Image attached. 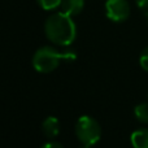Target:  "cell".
<instances>
[{
  "instance_id": "6da1fadb",
  "label": "cell",
  "mask_w": 148,
  "mask_h": 148,
  "mask_svg": "<svg viewBox=\"0 0 148 148\" xmlns=\"http://www.w3.org/2000/svg\"><path fill=\"white\" fill-rule=\"evenodd\" d=\"M44 33L49 42L56 46L68 47L77 36V27L73 18L64 12L51 14L44 23Z\"/></svg>"
},
{
  "instance_id": "7a4b0ae2",
  "label": "cell",
  "mask_w": 148,
  "mask_h": 148,
  "mask_svg": "<svg viewBox=\"0 0 148 148\" xmlns=\"http://www.w3.org/2000/svg\"><path fill=\"white\" fill-rule=\"evenodd\" d=\"M77 55L74 51H57L53 47H42L33 56V68L38 73H51L57 69L61 61H73Z\"/></svg>"
},
{
  "instance_id": "3957f363",
  "label": "cell",
  "mask_w": 148,
  "mask_h": 148,
  "mask_svg": "<svg viewBox=\"0 0 148 148\" xmlns=\"http://www.w3.org/2000/svg\"><path fill=\"white\" fill-rule=\"evenodd\" d=\"M75 135L82 144L95 146L101 138V126L91 116H81L75 122Z\"/></svg>"
},
{
  "instance_id": "277c9868",
  "label": "cell",
  "mask_w": 148,
  "mask_h": 148,
  "mask_svg": "<svg viewBox=\"0 0 148 148\" xmlns=\"http://www.w3.org/2000/svg\"><path fill=\"white\" fill-rule=\"evenodd\" d=\"M105 14L113 22H123L130 16V4L127 0H107Z\"/></svg>"
},
{
  "instance_id": "5b68a950",
  "label": "cell",
  "mask_w": 148,
  "mask_h": 148,
  "mask_svg": "<svg viewBox=\"0 0 148 148\" xmlns=\"http://www.w3.org/2000/svg\"><path fill=\"white\" fill-rule=\"evenodd\" d=\"M42 131L48 139L56 138L60 134V122L57 117H53V116L47 117L42 123Z\"/></svg>"
},
{
  "instance_id": "8992f818",
  "label": "cell",
  "mask_w": 148,
  "mask_h": 148,
  "mask_svg": "<svg viewBox=\"0 0 148 148\" xmlns=\"http://www.w3.org/2000/svg\"><path fill=\"white\" fill-rule=\"evenodd\" d=\"M84 8V0H62L61 12L66 13L70 17L78 16Z\"/></svg>"
},
{
  "instance_id": "52a82bcc",
  "label": "cell",
  "mask_w": 148,
  "mask_h": 148,
  "mask_svg": "<svg viewBox=\"0 0 148 148\" xmlns=\"http://www.w3.org/2000/svg\"><path fill=\"white\" fill-rule=\"evenodd\" d=\"M130 140L134 148H148V129H139L134 131Z\"/></svg>"
},
{
  "instance_id": "ba28073f",
  "label": "cell",
  "mask_w": 148,
  "mask_h": 148,
  "mask_svg": "<svg viewBox=\"0 0 148 148\" xmlns=\"http://www.w3.org/2000/svg\"><path fill=\"white\" fill-rule=\"evenodd\" d=\"M134 114L138 121L143 123H148V103H140L134 108Z\"/></svg>"
},
{
  "instance_id": "9c48e42d",
  "label": "cell",
  "mask_w": 148,
  "mask_h": 148,
  "mask_svg": "<svg viewBox=\"0 0 148 148\" xmlns=\"http://www.w3.org/2000/svg\"><path fill=\"white\" fill-rule=\"evenodd\" d=\"M39 7L44 10H53L56 8L61 7L62 0H36Z\"/></svg>"
},
{
  "instance_id": "30bf717a",
  "label": "cell",
  "mask_w": 148,
  "mask_h": 148,
  "mask_svg": "<svg viewBox=\"0 0 148 148\" xmlns=\"http://www.w3.org/2000/svg\"><path fill=\"white\" fill-rule=\"evenodd\" d=\"M139 64H140V66L143 68V70L148 72V47L142 52L140 57H139Z\"/></svg>"
},
{
  "instance_id": "8fae6325",
  "label": "cell",
  "mask_w": 148,
  "mask_h": 148,
  "mask_svg": "<svg viewBox=\"0 0 148 148\" xmlns=\"http://www.w3.org/2000/svg\"><path fill=\"white\" fill-rule=\"evenodd\" d=\"M42 148H64L60 143H57V142H48V143L43 144Z\"/></svg>"
},
{
  "instance_id": "7c38bea8",
  "label": "cell",
  "mask_w": 148,
  "mask_h": 148,
  "mask_svg": "<svg viewBox=\"0 0 148 148\" xmlns=\"http://www.w3.org/2000/svg\"><path fill=\"white\" fill-rule=\"evenodd\" d=\"M135 3L140 9H148V0H135Z\"/></svg>"
},
{
  "instance_id": "4fadbf2b",
  "label": "cell",
  "mask_w": 148,
  "mask_h": 148,
  "mask_svg": "<svg viewBox=\"0 0 148 148\" xmlns=\"http://www.w3.org/2000/svg\"><path fill=\"white\" fill-rule=\"evenodd\" d=\"M79 148H91L90 146H86V144H82V147H79Z\"/></svg>"
},
{
  "instance_id": "5bb4252c",
  "label": "cell",
  "mask_w": 148,
  "mask_h": 148,
  "mask_svg": "<svg viewBox=\"0 0 148 148\" xmlns=\"http://www.w3.org/2000/svg\"><path fill=\"white\" fill-rule=\"evenodd\" d=\"M147 22H148V14H147Z\"/></svg>"
}]
</instances>
